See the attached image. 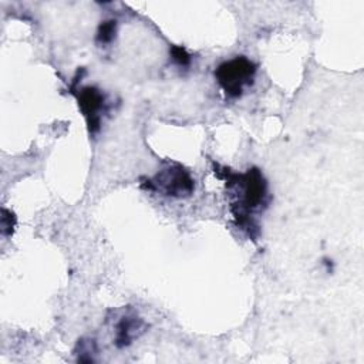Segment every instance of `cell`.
Masks as SVG:
<instances>
[{"label": "cell", "instance_id": "1", "mask_svg": "<svg viewBox=\"0 0 364 364\" xmlns=\"http://www.w3.org/2000/svg\"><path fill=\"white\" fill-rule=\"evenodd\" d=\"M220 178L226 179L228 189L233 196L230 210L237 225L252 235V232L257 229L253 220V213L267 205L266 179L256 168L247 169L243 173L232 172L230 169L223 168Z\"/></svg>", "mask_w": 364, "mask_h": 364}, {"label": "cell", "instance_id": "2", "mask_svg": "<svg viewBox=\"0 0 364 364\" xmlns=\"http://www.w3.org/2000/svg\"><path fill=\"white\" fill-rule=\"evenodd\" d=\"M256 64L245 55H237L222 63L215 70V77L228 97H240L246 87L253 84Z\"/></svg>", "mask_w": 364, "mask_h": 364}, {"label": "cell", "instance_id": "3", "mask_svg": "<svg viewBox=\"0 0 364 364\" xmlns=\"http://www.w3.org/2000/svg\"><path fill=\"white\" fill-rule=\"evenodd\" d=\"M142 188L159 191L166 196L182 198L193 192L195 183L188 171H185L181 165H169L159 171L152 179L142 183Z\"/></svg>", "mask_w": 364, "mask_h": 364}, {"label": "cell", "instance_id": "4", "mask_svg": "<svg viewBox=\"0 0 364 364\" xmlns=\"http://www.w3.org/2000/svg\"><path fill=\"white\" fill-rule=\"evenodd\" d=\"M77 100L81 112L84 114L88 129L97 132L101 125V115L105 111V97L95 87H82L77 92Z\"/></svg>", "mask_w": 364, "mask_h": 364}, {"label": "cell", "instance_id": "5", "mask_svg": "<svg viewBox=\"0 0 364 364\" xmlns=\"http://www.w3.org/2000/svg\"><path fill=\"white\" fill-rule=\"evenodd\" d=\"M142 321L136 316H125L117 324V337L115 344L118 347H125L131 343V340L136 336V331L141 328Z\"/></svg>", "mask_w": 364, "mask_h": 364}, {"label": "cell", "instance_id": "6", "mask_svg": "<svg viewBox=\"0 0 364 364\" xmlns=\"http://www.w3.org/2000/svg\"><path fill=\"white\" fill-rule=\"evenodd\" d=\"M117 31V21L115 20H107L100 24L97 31V43L100 44H108L114 40Z\"/></svg>", "mask_w": 364, "mask_h": 364}, {"label": "cell", "instance_id": "7", "mask_svg": "<svg viewBox=\"0 0 364 364\" xmlns=\"http://www.w3.org/2000/svg\"><path fill=\"white\" fill-rule=\"evenodd\" d=\"M171 55H172L173 61H175L178 65L186 67V65H189V63H191V55L186 53V50H185L183 47L173 46V47L171 48Z\"/></svg>", "mask_w": 364, "mask_h": 364}]
</instances>
